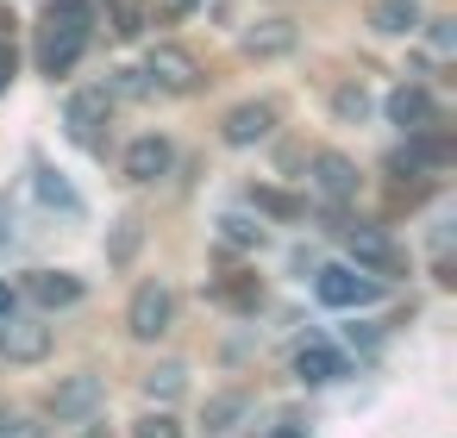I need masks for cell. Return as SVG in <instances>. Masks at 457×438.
I'll use <instances>...</instances> for the list:
<instances>
[{
    "label": "cell",
    "mask_w": 457,
    "mask_h": 438,
    "mask_svg": "<svg viewBox=\"0 0 457 438\" xmlns=\"http://www.w3.org/2000/svg\"><path fill=\"white\" fill-rule=\"evenodd\" d=\"M88 32H95V7L88 0H45V20H38V70L57 82L82 63L88 51Z\"/></svg>",
    "instance_id": "cell-1"
},
{
    "label": "cell",
    "mask_w": 457,
    "mask_h": 438,
    "mask_svg": "<svg viewBox=\"0 0 457 438\" xmlns=\"http://www.w3.org/2000/svg\"><path fill=\"white\" fill-rule=\"evenodd\" d=\"M382 276H370V269H357V263H326L320 276H313V294L326 301V307H370V301H382Z\"/></svg>",
    "instance_id": "cell-2"
},
{
    "label": "cell",
    "mask_w": 457,
    "mask_h": 438,
    "mask_svg": "<svg viewBox=\"0 0 457 438\" xmlns=\"http://www.w3.org/2000/svg\"><path fill=\"white\" fill-rule=\"evenodd\" d=\"M338 232H345V251H351L357 269H370V276H382V282H395V276L407 269V257H401V244H395L388 232H376V226H338Z\"/></svg>",
    "instance_id": "cell-3"
},
{
    "label": "cell",
    "mask_w": 457,
    "mask_h": 438,
    "mask_svg": "<svg viewBox=\"0 0 457 438\" xmlns=\"http://www.w3.org/2000/svg\"><path fill=\"white\" fill-rule=\"evenodd\" d=\"M170 319H176V294H170V282H157V276L138 282V288H132V307H126L132 338H163Z\"/></svg>",
    "instance_id": "cell-4"
},
{
    "label": "cell",
    "mask_w": 457,
    "mask_h": 438,
    "mask_svg": "<svg viewBox=\"0 0 457 438\" xmlns=\"http://www.w3.org/2000/svg\"><path fill=\"white\" fill-rule=\"evenodd\" d=\"M107 113H113V88H76L70 107H63V126H70L76 145L101 151V126H107Z\"/></svg>",
    "instance_id": "cell-5"
},
{
    "label": "cell",
    "mask_w": 457,
    "mask_h": 438,
    "mask_svg": "<svg viewBox=\"0 0 457 438\" xmlns=\"http://www.w3.org/2000/svg\"><path fill=\"white\" fill-rule=\"evenodd\" d=\"M145 76H151V88H163V95H195V88H201V63H195L182 45H157V51L145 57Z\"/></svg>",
    "instance_id": "cell-6"
},
{
    "label": "cell",
    "mask_w": 457,
    "mask_h": 438,
    "mask_svg": "<svg viewBox=\"0 0 457 438\" xmlns=\"http://www.w3.org/2000/svg\"><path fill=\"white\" fill-rule=\"evenodd\" d=\"M0 357H7V363H45L51 357V326L7 313V319H0Z\"/></svg>",
    "instance_id": "cell-7"
},
{
    "label": "cell",
    "mask_w": 457,
    "mask_h": 438,
    "mask_svg": "<svg viewBox=\"0 0 457 438\" xmlns=\"http://www.w3.org/2000/svg\"><path fill=\"white\" fill-rule=\"evenodd\" d=\"M270 132H276V107H270V101H245V107H232L226 126H220V138L238 145V151H245V145H263Z\"/></svg>",
    "instance_id": "cell-8"
},
{
    "label": "cell",
    "mask_w": 457,
    "mask_h": 438,
    "mask_svg": "<svg viewBox=\"0 0 457 438\" xmlns=\"http://www.w3.org/2000/svg\"><path fill=\"white\" fill-rule=\"evenodd\" d=\"M101 394H107L101 376H88V369H82V376H63V382L51 388V413H57V419H88V413L101 407Z\"/></svg>",
    "instance_id": "cell-9"
},
{
    "label": "cell",
    "mask_w": 457,
    "mask_h": 438,
    "mask_svg": "<svg viewBox=\"0 0 457 438\" xmlns=\"http://www.w3.org/2000/svg\"><path fill=\"white\" fill-rule=\"evenodd\" d=\"M313 188H320L332 207L357 201V163H351V157H338V151H320V157H313Z\"/></svg>",
    "instance_id": "cell-10"
},
{
    "label": "cell",
    "mask_w": 457,
    "mask_h": 438,
    "mask_svg": "<svg viewBox=\"0 0 457 438\" xmlns=\"http://www.w3.org/2000/svg\"><path fill=\"white\" fill-rule=\"evenodd\" d=\"M170 163H176V151H170V138H157V132H145V138L126 145V176H132V182H157V176H170Z\"/></svg>",
    "instance_id": "cell-11"
},
{
    "label": "cell",
    "mask_w": 457,
    "mask_h": 438,
    "mask_svg": "<svg viewBox=\"0 0 457 438\" xmlns=\"http://www.w3.org/2000/svg\"><path fill=\"white\" fill-rule=\"evenodd\" d=\"M382 113H388V126H401V132H420V126H432V95H426L420 82H401V88L382 101Z\"/></svg>",
    "instance_id": "cell-12"
},
{
    "label": "cell",
    "mask_w": 457,
    "mask_h": 438,
    "mask_svg": "<svg viewBox=\"0 0 457 438\" xmlns=\"http://www.w3.org/2000/svg\"><path fill=\"white\" fill-rule=\"evenodd\" d=\"M295 376H301L307 388H326V382H338V376H345V357H338L326 338H307V344L295 351Z\"/></svg>",
    "instance_id": "cell-13"
},
{
    "label": "cell",
    "mask_w": 457,
    "mask_h": 438,
    "mask_svg": "<svg viewBox=\"0 0 457 438\" xmlns=\"http://www.w3.org/2000/svg\"><path fill=\"white\" fill-rule=\"evenodd\" d=\"M26 294L38 307H76L82 301V276H70V269H32L26 276Z\"/></svg>",
    "instance_id": "cell-14"
},
{
    "label": "cell",
    "mask_w": 457,
    "mask_h": 438,
    "mask_svg": "<svg viewBox=\"0 0 457 438\" xmlns=\"http://www.w3.org/2000/svg\"><path fill=\"white\" fill-rule=\"evenodd\" d=\"M32 188H38V201H45V207H57V213H70V219H82V194H76L51 163H32Z\"/></svg>",
    "instance_id": "cell-15"
},
{
    "label": "cell",
    "mask_w": 457,
    "mask_h": 438,
    "mask_svg": "<svg viewBox=\"0 0 457 438\" xmlns=\"http://www.w3.org/2000/svg\"><path fill=\"white\" fill-rule=\"evenodd\" d=\"M282 51H295V26L288 20H263V26L245 32V57H282Z\"/></svg>",
    "instance_id": "cell-16"
},
{
    "label": "cell",
    "mask_w": 457,
    "mask_h": 438,
    "mask_svg": "<svg viewBox=\"0 0 457 438\" xmlns=\"http://www.w3.org/2000/svg\"><path fill=\"white\" fill-rule=\"evenodd\" d=\"M370 26H376L382 38H407V32L420 26V7H413V0H376Z\"/></svg>",
    "instance_id": "cell-17"
},
{
    "label": "cell",
    "mask_w": 457,
    "mask_h": 438,
    "mask_svg": "<svg viewBox=\"0 0 457 438\" xmlns=\"http://www.w3.org/2000/svg\"><path fill=\"white\" fill-rule=\"evenodd\" d=\"M213 294H220L226 307H238V313H251V307L263 301V288H257V276H245V269H232V276H226V282H220Z\"/></svg>",
    "instance_id": "cell-18"
},
{
    "label": "cell",
    "mask_w": 457,
    "mask_h": 438,
    "mask_svg": "<svg viewBox=\"0 0 457 438\" xmlns=\"http://www.w3.org/2000/svg\"><path fill=\"white\" fill-rule=\"evenodd\" d=\"M251 207L270 213V219H301V213H307V201H295V194H282V188H251Z\"/></svg>",
    "instance_id": "cell-19"
},
{
    "label": "cell",
    "mask_w": 457,
    "mask_h": 438,
    "mask_svg": "<svg viewBox=\"0 0 457 438\" xmlns=\"http://www.w3.org/2000/svg\"><path fill=\"white\" fill-rule=\"evenodd\" d=\"M220 238L238 244V251H251V244H263V226L251 213H220Z\"/></svg>",
    "instance_id": "cell-20"
},
{
    "label": "cell",
    "mask_w": 457,
    "mask_h": 438,
    "mask_svg": "<svg viewBox=\"0 0 457 438\" xmlns=\"http://www.w3.org/2000/svg\"><path fill=\"white\" fill-rule=\"evenodd\" d=\"M182 382H188V369H182V363H157V369L145 376V394H151V401H176V394H182Z\"/></svg>",
    "instance_id": "cell-21"
},
{
    "label": "cell",
    "mask_w": 457,
    "mask_h": 438,
    "mask_svg": "<svg viewBox=\"0 0 457 438\" xmlns=\"http://www.w3.org/2000/svg\"><path fill=\"white\" fill-rule=\"evenodd\" d=\"M245 407H251L245 394H213V401H207V432H226V426H232Z\"/></svg>",
    "instance_id": "cell-22"
},
{
    "label": "cell",
    "mask_w": 457,
    "mask_h": 438,
    "mask_svg": "<svg viewBox=\"0 0 457 438\" xmlns=\"http://www.w3.org/2000/svg\"><path fill=\"white\" fill-rule=\"evenodd\" d=\"M113 13V38H138L145 32V0H120V7H107Z\"/></svg>",
    "instance_id": "cell-23"
},
{
    "label": "cell",
    "mask_w": 457,
    "mask_h": 438,
    "mask_svg": "<svg viewBox=\"0 0 457 438\" xmlns=\"http://www.w3.org/2000/svg\"><path fill=\"white\" fill-rule=\"evenodd\" d=\"M138 238H145V226H138V219H120V232H113V244H107V257H113V263H126V257L138 251Z\"/></svg>",
    "instance_id": "cell-24"
},
{
    "label": "cell",
    "mask_w": 457,
    "mask_h": 438,
    "mask_svg": "<svg viewBox=\"0 0 457 438\" xmlns=\"http://www.w3.org/2000/svg\"><path fill=\"white\" fill-rule=\"evenodd\" d=\"M332 113H338V120H363V113H370V95H363V88H338V95H332Z\"/></svg>",
    "instance_id": "cell-25"
},
{
    "label": "cell",
    "mask_w": 457,
    "mask_h": 438,
    "mask_svg": "<svg viewBox=\"0 0 457 438\" xmlns=\"http://www.w3.org/2000/svg\"><path fill=\"white\" fill-rule=\"evenodd\" d=\"M132 438H182V426H176L170 413H145V419L132 426Z\"/></svg>",
    "instance_id": "cell-26"
},
{
    "label": "cell",
    "mask_w": 457,
    "mask_h": 438,
    "mask_svg": "<svg viewBox=\"0 0 457 438\" xmlns=\"http://www.w3.org/2000/svg\"><path fill=\"white\" fill-rule=\"evenodd\" d=\"M0 438H45V426H38V419H7V413H0Z\"/></svg>",
    "instance_id": "cell-27"
},
{
    "label": "cell",
    "mask_w": 457,
    "mask_h": 438,
    "mask_svg": "<svg viewBox=\"0 0 457 438\" xmlns=\"http://www.w3.org/2000/svg\"><path fill=\"white\" fill-rule=\"evenodd\" d=\"M13 70H20V51H13L7 38H0V95H7V88H13Z\"/></svg>",
    "instance_id": "cell-28"
},
{
    "label": "cell",
    "mask_w": 457,
    "mask_h": 438,
    "mask_svg": "<svg viewBox=\"0 0 457 438\" xmlns=\"http://www.w3.org/2000/svg\"><path fill=\"white\" fill-rule=\"evenodd\" d=\"M0 244H13V201L0 194Z\"/></svg>",
    "instance_id": "cell-29"
},
{
    "label": "cell",
    "mask_w": 457,
    "mask_h": 438,
    "mask_svg": "<svg viewBox=\"0 0 457 438\" xmlns=\"http://www.w3.org/2000/svg\"><path fill=\"white\" fill-rule=\"evenodd\" d=\"M7 313H20V288H7V282H0V319H7Z\"/></svg>",
    "instance_id": "cell-30"
},
{
    "label": "cell",
    "mask_w": 457,
    "mask_h": 438,
    "mask_svg": "<svg viewBox=\"0 0 457 438\" xmlns=\"http://www.w3.org/2000/svg\"><path fill=\"white\" fill-rule=\"evenodd\" d=\"M7 26H13V13H7V7H0V32H7Z\"/></svg>",
    "instance_id": "cell-31"
},
{
    "label": "cell",
    "mask_w": 457,
    "mask_h": 438,
    "mask_svg": "<svg viewBox=\"0 0 457 438\" xmlns=\"http://www.w3.org/2000/svg\"><path fill=\"white\" fill-rule=\"evenodd\" d=\"M276 438H301V432H295V426H282V432H276Z\"/></svg>",
    "instance_id": "cell-32"
},
{
    "label": "cell",
    "mask_w": 457,
    "mask_h": 438,
    "mask_svg": "<svg viewBox=\"0 0 457 438\" xmlns=\"http://www.w3.org/2000/svg\"><path fill=\"white\" fill-rule=\"evenodd\" d=\"M107 7H120V0H107Z\"/></svg>",
    "instance_id": "cell-33"
}]
</instances>
